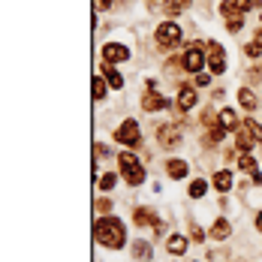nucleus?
Returning <instances> with one entry per match:
<instances>
[{
	"label": "nucleus",
	"mask_w": 262,
	"mask_h": 262,
	"mask_svg": "<svg viewBox=\"0 0 262 262\" xmlns=\"http://www.w3.org/2000/svg\"><path fill=\"white\" fill-rule=\"evenodd\" d=\"M205 60H208L211 73H223V70H226V52H223V46L211 39L208 49H205Z\"/></svg>",
	"instance_id": "423d86ee"
},
{
	"label": "nucleus",
	"mask_w": 262,
	"mask_h": 262,
	"mask_svg": "<svg viewBox=\"0 0 262 262\" xmlns=\"http://www.w3.org/2000/svg\"><path fill=\"white\" fill-rule=\"evenodd\" d=\"M115 181H118V178H115L112 172H105L103 178H100V190H112V187H115Z\"/></svg>",
	"instance_id": "4be33fe9"
},
{
	"label": "nucleus",
	"mask_w": 262,
	"mask_h": 262,
	"mask_svg": "<svg viewBox=\"0 0 262 262\" xmlns=\"http://www.w3.org/2000/svg\"><path fill=\"white\" fill-rule=\"evenodd\" d=\"M253 42H256V46L262 49V30H256V33H253Z\"/></svg>",
	"instance_id": "c85d7f7f"
},
{
	"label": "nucleus",
	"mask_w": 262,
	"mask_h": 262,
	"mask_svg": "<svg viewBox=\"0 0 262 262\" xmlns=\"http://www.w3.org/2000/svg\"><path fill=\"white\" fill-rule=\"evenodd\" d=\"M94 238L108 250H121L124 241H127V229H124V223L118 217H100L94 223Z\"/></svg>",
	"instance_id": "f257e3e1"
},
{
	"label": "nucleus",
	"mask_w": 262,
	"mask_h": 262,
	"mask_svg": "<svg viewBox=\"0 0 262 262\" xmlns=\"http://www.w3.org/2000/svg\"><path fill=\"white\" fill-rule=\"evenodd\" d=\"M91 91H94V100H105V94H108V81H105V76H94Z\"/></svg>",
	"instance_id": "4468645a"
},
{
	"label": "nucleus",
	"mask_w": 262,
	"mask_h": 262,
	"mask_svg": "<svg viewBox=\"0 0 262 262\" xmlns=\"http://www.w3.org/2000/svg\"><path fill=\"white\" fill-rule=\"evenodd\" d=\"M181 42V25H175V21H163L157 27V46L163 52H169V49H175Z\"/></svg>",
	"instance_id": "f03ea898"
},
{
	"label": "nucleus",
	"mask_w": 262,
	"mask_h": 262,
	"mask_svg": "<svg viewBox=\"0 0 262 262\" xmlns=\"http://www.w3.org/2000/svg\"><path fill=\"white\" fill-rule=\"evenodd\" d=\"M103 76H105V81H108V88H115V91H121V88H124V79H121V73H118L112 63H105V67H103Z\"/></svg>",
	"instance_id": "ddd939ff"
},
{
	"label": "nucleus",
	"mask_w": 262,
	"mask_h": 262,
	"mask_svg": "<svg viewBox=\"0 0 262 262\" xmlns=\"http://www.w3.org/2000/svg\"><path fill=\"white\" fill-rule=\"evenodd\" d=\"M214 187H217L220 193H229V187H232V175H229L226 169H220V172L214 175Z\"/></svg>",
	"instance_id": "f3484780"
},
{
	"label": "nucleus",
	"mask_w": 262,
	"mask_h": 262,
	"mask_svg": "<svg viewBox=\"0 0 262 262\" xmlns=\"http://www.w3.org/2000/svg\"><path fill=\"white\" fill-rule=\"evenodd\" d=\"M133 253H136V256H142V259H145V256H148V253H151V250H148V244H145V241H139V244H136V247H133Z\"/></svg>",
	"instance_id": "b1692460"
},
{
	"label": "nucleus",
	"mask_w": 262,
	"mask_h": 262,
	"mask_svg": "<svg viewBox=\"0 0 262 262\" xmlns=\"http://www.w3.org/2000/svg\"><path fill=\"white\" fill-rule=\"evenodd\" d=\"M97 208H100V211H112V205H108L105 199H100V202H97Z\"/></svg>",
	"instance_id": "cd10ccee"
},
{
	"label": "nucleus",
	"mask_w": 262,
	"mask_h": 262,
	"mask_svg": "<svg viewBox=\"0 0 262 262\" xmlns=\"http://www.w3.org/2000/svg\"><path fill=\"white\" fill-rule=\"evenodd\" d=\"M175 105H178L181 112L193 108V105H196V88H190V84H181V88H178V100H175Z\"/></svg>",
	"instance_id": "1a4fd4ad"
},
{
	"label": "nucleus",
	"mask_w": 262,
	"mask_h": 262,
	"mask_svg": "<svg viewBox=\"0 0 262 262\" xmlns=\"http://www.w3.org/2000/svg\"><path fill=\"white\" fill-rule=\"evenodd\" d=\"M208 193V181L205 178H196V181L190 184V199H202Z\"/></svg>",
	"instance_id": "aec40b11"
},
{
	"label": "nucleus",
	"mask_w": 262,
	"mask_h": 262,
	"mask_svg": "<svg viewBox=\"0 0 262 262\" xmlns=\"http://www.w3.org/2000/svg\"><path fill=\"white\" fill-rule=\"evenodd\" d=\"M187 6H190V0H169V3H166V12L175 15V12H181V9H187Z\"/></svg>",
	"instance_id": "412c9836"
},
{
	"label": "nucleus",
	"mask_w": 262,
	"mask_h": 262,
	"mask_svg": "<svg viewBox=\"0 0 262 262\" xmlns=\"http://www.w3.org/2000/svg\"><path fill=\"white\" fill-rule=\"evenodd\" d=\"M238 103L244 105L247 112H253V108H256V97H253V91H250V88H241V91H238Z\"/></svg>",
	"instance_id": "a211bd4d"
},
{
	"label": "nucleus",
	"mask_w": 262,
	"mask_h": 262,
	"mask_svg": "<svg viewBox=\"0 0 262 262\" xmlns=\"http://www.w3.org/2000/svg\"><path fill=\"white\" fill-rule=\"evenodd\" d=\"M103 60L105 63H124V60H130V49H127L124 42H105Z\"/></svg>",
	"instance_id": "0eeeda50"
},
{
	"label": "nucleus",
	"mask_w": 262,
	"mask_h": 262,
	"mask_svg": "<svg viewBox=\"0 0 262 262\" xmlns=\"http://www.w3.org/2000/svg\"><path fill=\"white\" fill-rule=\"evenodd\" d=\"M217 121H220V124H223L226 130H238V127H241V124H238V115H235V112H232V108H223Z\"/></svg>",
	"instance_id": "dca6fc26"
},
{
	"label": "nucleus",
	"mask_w": 262,
	"mask_h": 262,
	"mask_svg": "<svg viewBox=\"0 0 262 262\" xmlns=\"http://www.w3.org/2000/svg\"><path fill=\"white\" fill-rule=\"evenodd\" d=\"M241 27H244V18H226V30L229 33H238Z\"/></svg>",
	"instance_id": "5701e85b"
},
{
	"label": "nucleus",
	"mask_w": 262,
	"mask_h": 262,
	"mask_svg": "<svg viewBox=\"0 0 262 262\" xmlns=\"http://www.w3.org/2000/svg\"><path fill=\"white\" fill-rule=\"evenodd\" d=\"M133 220H136L139 226H154L157 232H163V223H160L157 217H154V211H151V208H136Z\"/></svg>",
	"instance_id": "6e6552de"
},
{
	"label": "nucleus",
	"mask_w": 262,
	"mask_h": 262,
	"mask_svg": "<svg viewBox=\"0 0 262 262\" xmlns=\"http://www.w3.org/2000/svg\"><path fill=\"white\" fill-rule=\"evenodd\" d=\"M115 142H121V145H130V148H139V142H142L139 124H136V121H124V124L115 130Z\"/></svg>",
	"instance_id": "20e7f679"
},
{
	"label": "nucleus",
	"mask_w": 262,
	"mask_h": 262,
	"mask_svg": "<svg viewBox=\"0 0 262 262\" xmlns=\"http://www.w3.org/2000/svg\"><path fill=\"white\" fill-rule=\"evenodd\" d=\"M181 124H175V121H169V124H163V127H157V145L160 148H178L181 145Z\"/></svg>",
	"instance_id": "7ed1b4c3"
},
{
	"label": "nucleus",
	"mask_w": 262,
	"mask_h": 262,
	"mask_svg": "<svg viewBox=\"0 0 262 262\" xmlns=\"http://www.w3.org/2000/svg\"><path fill=\"white\" fill-rule=\"evenodd\" d=\"M238 166H241L247 175H256V160L250 157V151H241V157H238Z\"/></svg>",
	"instance_id": "6ab92c4d"
},
{
	"label": "nucleus",
	"mask_w": 262,
	"mask_h": 262,
	"mask_svg": "<svg viewBox=\"0 0 262 262\" xmlns=\"http://www.w3.org/2000/svg\"><path fill=\"white\" fill-rule=\"evenodd\" d=\"M166 172H169L172 181H181V178H187V163L184 160H169L166 163Z\"/></svg>",
	"instance_id": "f8f14e48"
},
{
	"label": "nucleus",
	"mask_w": 262,
	"mask_h": 262,
	"mask_svg": "<svg viewBox=\"0 0 262 262\" xmlns=\"http://www.w3.org/2000/svg\"><path fill=\"white\" fill-rule=\"evenodd\" d=\"M208 81H211V76H208V73H196V84H199V88H205Z\"/></svg>",
	"instance_id": "a878e982"
},
{
	"label": "nucleus",
	"mask_w": 262,
	"mask_h": 262,
	"mask_svg": "<svg viewBox=\"0 0 262 262\" xmlns=\"http://www.w3.org/2000/svg\"><path fill=\"white\" fill-rule=\"evenodd\" d=\"M202 67H205V49H202L199 42H193V46L184 52V70H187V73H202Z\"/></svg>",
	"instance_id": "39448f33"
},
{
	"label": "nucleus",
	"mask_w": 262,
	"mask_h": 262,
	"mask_svg": "<svg viewBox=\"0 0 262 262\" xmlns=\"http://www.w3.org/2000/svg\"><path fill=\"white\" fill-rule=\"evenodd\" d=\"M244 52L250 54V57H259V54H262V49H259V46H256V42H253V39H250V42L244 46Z\"/></svg>",
	"instance_id": "393cba45"
},
{
	"label": "nucleus",
	"mask_w": 262,
	"mask_h": 262,
	"mask_svg": "<svg viewBox=\"0 0 262 262\" xmlns=\"http://www.w3.org/2000/svg\"><path fill=\"white\" fill-rule=\"evenodd\" d=\"M187 244H190V241H187L184 235H172L169 241H166V250L178 256V253H184V250H187Z\"/></svg>",
	"instance_id": "2eb2a0df"
},
{
	"label": "nucleus",
	"mask_w": 262,
	"mask_h": 262,
	"mask_svg": "<svg viewBox=\"0 0 262 262\" xmlns=\"http://www.w3.org/2000/svg\"><path fill=\"white\" fill-rule=\"evenodd\" d=\"M229 232H232V226H229V220H226V217L214 220V226L208 229V235L214 238V241H223V238H229Z\"/></svg>",
	"instance_id": "9b49d317"
},
{
	"label": "nucleus",
	"mask_w": 262,
	"mask_h": 262,
	"mask_svg": "<svg viewBox=\"0 0 262 262\" xmlns=\"http://www.w3.org/2000/svg\"><path fill=\"white\" fill-rule=\"evenodd\" d=\"M94 6H97V9H108V6H112V0H94Z\"/></svg>",
	"instance_id": "bb28decb"
},
{
	"label": "nucleus",
	"mask_w": 262,
	"mask_h": 262,
	"mask_svg": "<svg viewBox=\"0 0 262 262\" xmlns=\"http://www.w3.org/2000/svg\"><path fill=\"white\" fill-rule=\"evenodd\" d=\"M166 105H169V100L160 97L157 91H148V94L142 97V108H145V112H160V108H166Z\"/></svg>",
	"instance_id": "9d476101"
},
{
	"label": "nucleus",
	"mask_w": 262,
	"mask_h": 262,
	"mask_svg": "<svg viewBox=\"0 0 262 262\" xmlns=\"http://www.w3.org/2000/svg\"><path fill=\"white\" fill-rule=\"evenodd\" d=\"M256 229H259V232H262V211H259V214H256Z\"/></svg>",
	"instance_id": "c756f323"
}]
</instances>
